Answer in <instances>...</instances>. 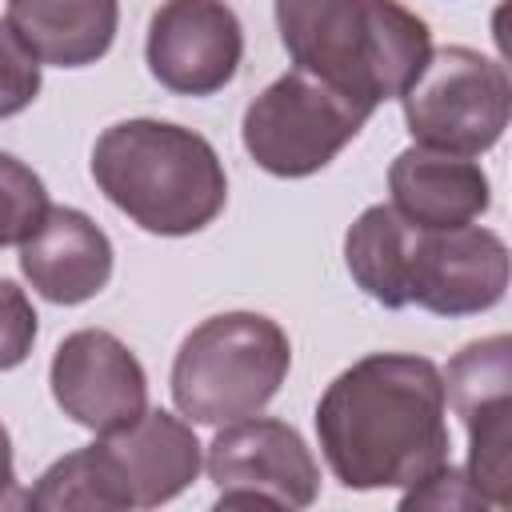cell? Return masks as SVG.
Here are the masks:
<instances>
[{"instance_id": "6da1fadb", "label": "cell", "mask_w": 512, "mask_h": 512, "mask_svg": "<svg viewBox=\"0 0 512 512\" xmlns=\"http://www.w3.org/2000/svg\"><path fill=\"white\" fill-rule=\"evenodd\" d=\"M332 476L352 492L416 488L448 464L444 376L416 352H372L344 368L316 404Z\"/></svg>"}, {"instance_id": "7a4b0ae2", "label": "cell", "mask_w": 512, "mask_h": 512, "mask_svg": "<svg viewBox=\"0 0 512 512\" xmlns=\"http://www.w3.org/2000/svg\"><path fill=\"white\" fill-rule=\"evenodd\" d=\"M288 60L368 116L400 100L432 52L428 24L400 0H276Z\"/></svg>"}, {"instance_id": "3957f363", "label": "cell", "mask_w": 512, "mask_h": 512, "mask_svg": "<svg viewBox=\"0 0 512 512\" xmlns=\"http://www.w3.org/2000/svg\"><path fill=\"white\" fill-rule=\"evenodd\" d=\"M96 188L152 236H192L208 228L228 200V176L216 148L172 120H120L92 144Z\"/></svg>"}, {"instance_id": "277c9868", "label": "cell", "mask_w": 512, "mask_h": 512, "mask_svg": "<svg viewBox=\"0 0 512 512\" xmlns=\"http://www.w3.org/2000/svg\"><path fill=\"white\" fill-rule=\"evenodd\" d=\"M292 368L288 332L260 312H220L196 324L172 360V400L192 424L256 416Z\"/></svg>"}, {"instance_id": "5b68a950", "label": "cell", "mask_w": 512, "mask_h": 512, "mask_svg": "<svg viewBox=\"0 0 512 512\" xmlns=\"http://www.w3.org/2000/svg\"><path fill=\"white\" fill-rule=\"evenodd\" d=\"M400 100L416 144L480 156L508 128L512 84L500 60L464 44H444L428 52L424 68L412 76Z\"/></svg>"}, {"instance_id": "8992f818", "label": "cell", "mask_w": 512, "mask_h": 512, "mask_svg": "<svg viewBox=\"0 0 512 512\" xmlns=\"http://www.w3.org/2000/svg\"><path fill=\"white\" fill-rule=\"evenodd\" d=\"M368 124V112L328 88L324 80L292 68L276 76L248 108L240 140L256 168L280 180H304L328 168Z\"/></svg>"}, {"instance_id": "52a82bcc", "label": "cell", "mask_w": 512, "mask_h": 512, "mask_svg": "<svg viewBox=\"0 0 512 512\" xmlns=\"http://www.w3.org/2000/svg\"><path fill=\"white\" fill-rule=\"evenodd\" d=\"M204 468L220 508H308L320 492V468L304 436L272 416L220 424Z\"/></svg>"}, {"instance_id": "ba28073f", "label": "cell", "mask_w": 512, "mask_h": 512, "mask_svg": "<svg viewBox=\"0 0 512 512\" xmlns=\"http://www.w3.org/2000/svg\"><path fill=\"white\" fill-rule=\"evenodd\" d=\"M148 72L176 96H212L244 60V28L224 0H164L148 20Z\"/></svg>"}, {"instance_id": "9c48e42d", "label": "cell", "mask_w": 512, "mask_h": 512, "mask_svg": "<svg viewBox=\"0 0 512 512\" xmlns=\"http://www.w3.org/2000/svg\"><path fill=\"white\" fill-rule=\"evenodd\" d=\"M52 396L68 420L96 436L136 424L148 412V376L136 352L104 328H80L64 336L48 368Z\"/></svg>"}, {"instance_id": "30bf717a", "label": "cell", "mask_w": 512, "mask_h": 512, "mask_svg": "<svg viewBox=\"0 0 512 512\" xmlns=\"http://www.w3.org/2000/svg\"><path fill=\"white\" fill-rule=\"evenodd\" d=\"M508 244L480 224L416 228L408 304L436 316H476L504 300Z\"/></svg>"}, {"instance_id": "8fae6325", "label": "cell", "mask_w": 512, "mask_h": 512, "mask_svg": "<svg viewBox=\"0 0 512 512\" xmlns=\"http://www.w3.org/2000/svg\"><path fill=\"white\" fill-rule=\"evenodd\" d=\"M24 280L52 304H84L112 280V240L80 208L52 204L20 244Z\"/></svg>"}, {"instance_id": "7c38bea8", "label": "cell", "mask_w": 512, "mask_h": 512, "mask_svg": "<svg viewBox=\"0 0 512 512\" xmlns=\"http://www.w3.org/2000/svg\"><path fill=\"white\" fill-rule=\"evenodd\" d=\"M392 208L416 228H460L492 208V184L472 156L412 144L388 168Z\"/></svg>"}, {"instance_id": "4fadbf2b", "label": "cell", "mask_w": 512, "mask_h": 512, "mask_svg": "<svg viewBox=\"0 0 512 512\" xmlns=\"http://www.w3.org/2000/svg\"><path fill=\"white\" fill-rule=\"evenodd\" d=\"M100 444L112 456L132 508L168 504L200 476V464H204L192 424L164 408H156V412L148 408L136 424L104 432Z\"/></svg>"}, {"instance_id": "5bb4252c", "label": "cell", "mask_w": 512, "mask_h": 512, "mask_svg": "<svg viewBox=\"0 0 512 512\" xmlns=\"http://www.w3.org/2000/svg\"><path fill=\"white\" fill-rule=\"evenodd\" d=\"M8 24L40 64H96L120 24V0H8Z\"/></svg>"}, {"instance_id": "9a60e30c", "label": "cell", "mask_w": 512, "mask_h": 512, "mask_svg": "<svg viewBox=\"0 0 512 512\" xmlns=\"http://www.w3.org/2000/svg\"><path fill=\"white\" fill-rule=\"evenodd\" d=\"M416 224H408L392 204L364 208L344 236V264L364 296L384 308H408Z\"/></svg>"}, {"instance_id": "2e32d148", "label": "cell", "mask_w": 512, "mask_h": 512, "mask_svg": "<svg viewBox=\"0 0 512 512\" xmlns=\"http://www.w3.org/2000/svg\"><path fill=\"white\" fill-rule=\"evenodd\" d=\"M24 508L36 512H124L132 508L124 480L104 452V444H84L40 472L24 492Z\"/></svg>"}, {"instance_id": "e0dca14e", "label": "cell", "mask_w": 512, "mask_h": 512, "mask_svg": "<svg viewBox=\"0 0 512 512\" xmlns=\"http://www.w3.org/2000/svg\"><path fill=\"white\" fill-rule=\"evenodd\" d=\"M468 428V484L480 492L484 504L508 508L512 504V396L476 408L464 416Z\"/></svg>"}, {"instance_id": "ac0fdd59", "label": "cell", "mask_w": 512, "mask_h": 512, "mask_svg": "<svg viewBox=\"0 0 512 512\" xmlns=\"http://www.w3.org/2000/svg\"><path fill=\"white\" fill-rule=\"evenodd\" d=\"M440 376H444V400L452 404L460 420L484 404L508 400L512 396V340L504 332L488 340H472L448 360V372Z\"/></svg>"}, {"instance_id": "d6986e66", "label": "cell", "mask_w": 512, "mask_h": 512, "mask_svg": "<svg viewBox=\"0 0 512 512\" xmlns=\"http://www.w3.org/2000/svg\"><path fill=\"white\" fill-rule=\"evenodd\" d=\"M48 208L44 180L12 152H0V248L24 244Z\"/></svg>"}, {"instance_id": "ffe728a7", "label": "cell", "mask_w": 512, "mask_h": 512, "mask_svg": "<svg viewBox=\"0 0 512 512\" xmlns=\"http://www.w3.org/2000/svg\"><path fill=\"white\" fill-rule=\"evenodd\" d=\"M40 92V60L16 36L8 20H0V120L24 112Z\"/></svg>"}, {"instance_id": "44dd1931", "label": "cell", "mask_w": 512, "mask_h": 512, "mask_svg": "<svg viewBox=\"0 0 512 512\" xmlns=\"http://www.w3.org/2000/svg\"><path fill=\"white\" fill-rule=\"evenodd\" d=\"M36 328H40V316H36L28 292L0 276V372L28 360L32 344H36Z\"/></svg>"}, {"instance_id": "7402d4cb", "label": "cell", "mask_w": 512, "mask_h": 512, "mask_svg": "<svg viewBox=\"0 0 512 512\" xmlns=\"http://www.w3.org/2000/svg\"><path fill=\"white\" fill-rule=\"evenodd\" d=\"M400 508H488L480 500V492L468 484L464 472H456L452 464H444L436 476H428L424 484L408 488Z\"/></svg>"}, {"instance_id": "603a6c76", "label": "cell", "mask_w": 512, "mask_h": 512, "mask_svg": "<svg viewBox=\"0 0 512 512\" xmlns=\"http://www.w3.org/2000/svg\"><path fill=\"white\" fill-rule=\"evenodd\" d=\"M4 504H24V496L16 492V460H12V436L0 424V508Z\"/></svg>"}]
</instances>
